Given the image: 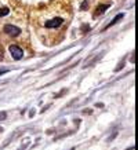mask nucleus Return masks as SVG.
Returning a JSON list of instances; mask_svg holds the SVG:
<instances>
[{"label":"nucleus","instance_id":"6","mask_svg":"<svg viewBox=\"0 0 138 150\" xmlns=\"http://www.w3.org/2000/svg\"><path fill=\"white\" fill-rule=\"evenodd\" d=\"M9 14V8L7 7H0V17H6Z\"/></svg>","mask_w":138,"mask_h":150},{"label":"nucleus","instance_id":"7","mask_svg":"<svg viewBox=\"0 0 138 150\" xmlns=\"http://www.w3.org/2000/svg\"><path fill=\"white\" fill-rule=\"evenodd\" d=\"M0 118H6V113H0Z\"/></svg>","mask_w":138,"mask_h":150},{"label":"nucleus","instance_id":"1","mask_svg":"<svg viewBox=\"0 0 138 150\" xmlns=\"http://www.w3.org/2000/svg\"><path fill=\"white\" fill-rule=\"evenodd\" d=\"M10 54H11V57L14 59H21L23 57V51L21 47L13 44V46H10Z\"/></svg>","mask_w":138,"mask_h":150},{"label":"nucleus","instance_id":"2","mask_svg":"<svg viewBox=\"0 0 138 150\" xmlns=\"http://www.w3.org/2000/svg\"><path fill=\"white\" fill-rule=\"evenodd\" d=\"M4 33H7L9 36L11 37H17L21 33V29L17 26H14V25H6L4 26Z\"/></svg>","mask_w":138,"mask_h":150},{"label":"nucleus","instance_id":"4","mask_svg":"<svg viewBox=\"0 0 138 150\" xmlns=\"http://www.w3.org/2000/svg\"><path fill=\"white\" fill-rule=\"evenodd\" d=\"M123 17H124V14H117V15H116V18H115V19H112V22H110V23H109V25H108V26H106V28L113 26V25H115V23L117 22V21H120V19L123 18Z\"/></svg>","mask_w":138,"mask_h":150},{"label":"nucleus","instance_id":"5","mask_svg":"<svg viewBox=\"0 0 138 150\" xmlns=\"http://www.w3.org/2000/svg\"><path fill=\"white\" fill-rule=\"evenodd\" d=\"M108 7H109L108 4H105V6H100V7L97 8V11H95V17H98V15H100L101 13H104V11H105V10L108 8Z\"/></svg>","mask_w":138,"mask_h":150},{"label":"nucleus","instance_id":"8","mask_svg":"<svg viewBox=\"0 0 138 150\" xmlns=\"http://www.w3.org/2000/svg\"><path fill=\"white\" fill-rule=\"evenodd\" d=\"M1 131H3V129H1V128H0V132H1Z\"/></svg>","mask_w":138,"mask_h":150},{"label":"nucleus","instance_id":"3","mask_svg":"<svg viewBox=\"0 0 138 150\" xmlns=\"http://www.w3.org/2000/svg\"><path fill=\"white\" fill-rule=\"evenodd\" d=\"M62 22H64L62 18H53L46 22V28H58L62 25Z\"/></svg>","mask_w":138,"mask_h":150}]
</instances>
